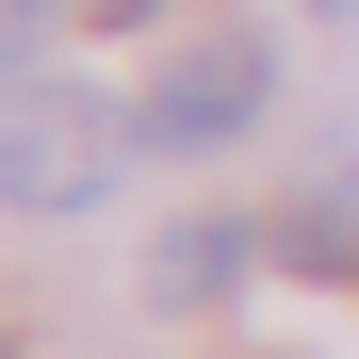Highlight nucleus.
I'll use <instances>...</instances> for the list:
<instances>
[{
    "mask_svg": "<svg viewBox=\"0 0 359 359\" xmlns=\"http://www.w3.org/2000/svg\"><path fill=\"white\" fill-rule=\"evenodd\" d=\"M262 98H278L262 33H196V49L131 98V147H245V131H262Z\"/></svg>",
    "mask_w": 359,
    "mask_h": 359,
    "instance_id": "2",
    "label": "nucleus"
},
{
    "mask_svg": "<svg viewBox=\"0 0 359 359\" xmlns=\"http://www.w3.org/2000/svg\"><path fill=\"white\" fill-rule=\"evenodd\" d=\"M245 262H262V229H229V212H196V229H163V262H147V294H163V311H212V294L245 278Z\"/></svg>",
    "mask_w": 359,
    "mask_h": 359,
    "instance_id": "3",
    "label": "nucleus"
},
{
    "mask_svg": "<svg viewBox=\"0 0 359 359\" xmlns=\"http://www.w3.org/2000/svg\"><path fill=\"white\" fill-rule=\"evenodd\" d=\"M98 17H163V0H98Z\"/></svg>",
    "mask_w": 359,
    "mask_h": 359,
    "instance_id": "4",
    "label": "nucleus"
},
{
    "mask_svg": "<svg viewBox=\"0 0 359 359\" xmlns=\"http://www.w3.org/2000/svg\"><path fill=\"white\" fill-rule=\"evenodd\" d=\"M311 17H359V0H311Z\"/></svg>",
    "mask_w": 359,
    "mask_h": 359,
    "instance_id": "5",
    "label": "nucleus"
},
{
    "mask_svg": "<svg viewBox=\"0 0 359 359\" xmlns=\"http://www.w3.org/2000/svg\"><path fill=\"white\" fill-rule=\"evenodd\" d=\"M114 147H131V114L82 98L66 66H17V82H0V196H17V212H82L114 180Z\"/></svg>",
    "mask_w": 359,
    "mask_h": 359,
    "instance_id": "1",
    "label": "nucleus"
}]
</instances>
